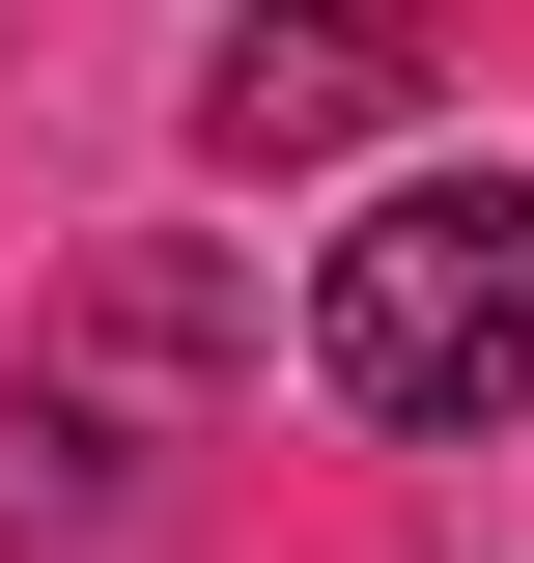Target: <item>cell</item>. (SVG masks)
Wrapping results in <instances>:
<instances>
[{
	"mask_svg": "<svg viewBox=\"0 0 534 563\" xmlns=\"http://www.w3.org/2000/svg\"><path fill=\"white\" fill-rule=\"evenodd\" d=\"M310 366L337 422H394V451H478L534 395V141H422L394 198L310 254Z\"/></svg>",
	"mask_w": 534,
	"mask_h": 563,
	"instance_id": "6da1fadb",
	"label": "cell"
},
{
	"mask_svg": "<svg viewBox=\"0 0 534 563\" xmlns=\"http://www.w3.org/2000/svg\"><path fill=\"white\" fill-rule=\"evenodd\" d=\"M198 395H225V254L198 225L85 254L57 310H29V366H0V536H113V507L198 451Z\"/></svg>",
	"mask_w": 534,
	"mask_h": 563,
	"instance_id": "7a4b0ae2",
	"label": "cell"
},
{
	"mask_svg": "<svg viewBox=\"0 0 534 563\" xmlns=\"http://www.w3.org/2000/svg\"><path fill=\"white\" fill-rule=\"evenodd\" d=\"M337 141H422V57L394 29H225L198 57V169L254 198V169H337Z\"/></svg>",
	"mask_w": 534,
	"mask_h": 563,
	"instance_id": "3957f363",
	"label": "cell"
}]
</instances>
